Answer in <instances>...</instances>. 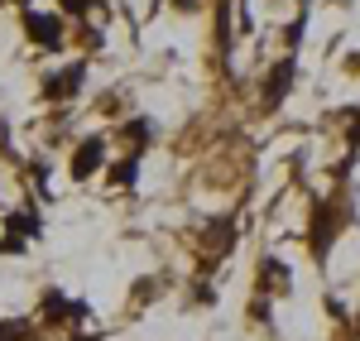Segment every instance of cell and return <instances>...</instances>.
<instances>
[{
	"label": "cell",
	"instance_id": "obj_1",
	"mask_svg": "<svg viewBox=\"0 0 360 341\" xmlns=\"http://www.w3.org/2000/svg\"><path fill=\"white\" fill-rule=\"evenodd\" d=\"M25 29L39 49H58L63 44V20L58 15H39V10H25Z\"/></svg>",
	"mask_w": 360,
	"mask_h": 341
},
{
	"label": "cell",
	"instance_id": "obj_3",
	"mask_svg": "<svg viewBox=\"0 0 360 341\" xmlns=\"http://www.w3.org/2000/svg\"><path fill=\"white\" fill-rule=\"evenodd\" d=\"M82 82H86V67H82V63H72V67H63L58 77H49V82H44V91L63 101V96H72V91H82Z\"/></svg>",
	"mask_w": 360,
	"mask_h": 341
},
{
	"label": "cell",
	"instance_id": "obj_2",
	"mask_svg": "<svg viewBox=\"0 0 360 341\" xmlns=\"http://www.w3.org/2000/svg\"><path fill=\"white\" fill-rule=\"evenodd\" d=\"M101 164H106V140H82L77 154H72V178L82 183V178H91Z\"/></svg>",
	"mask_w": 360,
	"mask_h": 341
},
{
	"label": "cell",
	"instance_id": "obj_4",
	"mask_svg": "<svg viewBox=\"0 0 360 341\" xmlns=\"http://www.w3.org/2000/svg\"><path fill=\"white\" fill-rule=\"evenodd\" d=\"M178 5H183V10H193V0H178Z\"/></svg>",
	"mask_w": 360,
	"mask_h": 341
}]
</instances>
